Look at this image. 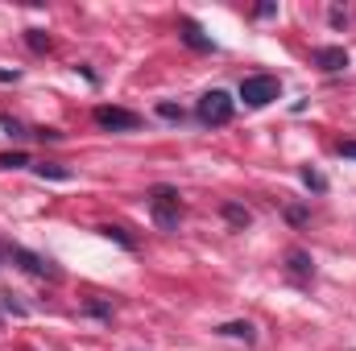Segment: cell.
I'll list each match as a JSON object with an SVG mask.
<instances>
[{
  "label": "cell",
  "mask_w": 356,
  "mask_h": 351,
  "mask_svg": "<svg viewBox=\"0 0 356 351\" xmlns=\"http://www.w3.org/2000/svg\"><path fill=\"white\" fill-rule=\"evenodd\" d=\"M8 257H12V265H17V269H25V273H33V277H46V281H58V277H62V269H58L54 261H46V257L29 252V248H21V244H12V248H8Z\"/></svg>",
  "instance_id": "5"
},
{
  "label": "cell",
  "mask_w": 356,
  "mask_h": 351,
  "mask_svg": "<svg viewBox=\"0 0 356 351\" xmlns=\"http://www.w3.org/2000/svg\"><path fill=\"white\" fill-rule=\"evenodd\" d=\"M0 306H4V310H12V314H25V306H21V302H12V294H4V298H0Z\"/></svg>",
  "instance_id": "21"
},
{
  "label": "cell",
  "mask_w": 356,
  "mask_h": 351,
  "mask_svg": "<svg viewBox=\"0 0 356 351\" xmlns=\"http://www.w3.org/2000/svg\"><path fill=\"white\" fill-rule=\"evenodd\" d=\"M149 215L162 232H178L182 223V203H178V190L174 186H153L149 190Z\"/></svg>",
  "instance_id": "1"
},
{
  "label": "cell",
  "mask_w": 356,
  "mask_h": 351,
  "mask_svg": "<svg viewBox=\"0 0 356 351\" xmlns=\"http://www.w3.org/2000/svg\"><path fill=\"white\" fill-rule=\"evenodd\" d=\"M25 46H29L33 54H46L54 41H50V33H46V29H25Z\"/></svg>",
  "instance_id": "12"
},
{
  "label": "cell",
  "mask_w": 356,
  "mask_h": 351,
  "mask_svg": "<svg viewBox=\"0 0 356 351\" xmlns=\"http://www.w3.org/2000/svg\"><path fill=\"white\" fill-rule=\"evenodd\" d=\"M17 79H21L17 70H8V66H0V83H17Z\"/></svg>",
  "instance_id": "23"
},
{
  "label": "cell",
  "mask_w": 356,
  "mask_h": 351,
  "mask_svg": "<svg viewBox=\"0 0 356 351\" xmlns=\"http://www.w3.org/2000/svg\"><path fill=\"white\" fill-rule=\"evenodd\" d=\"M220 215H224V219H228L232 228H241V232H245V228L253 223V215H249V207H241V203H224V207H220Z\"/></svg>",
  "instance_id": "9"
},
{
  "label": "cell",
  "mask_w": 356,
  "mask_h": 351,
  "mask_svg": "<svg viewBox=\"0 0 356 351\" xmlns=\"http://www.w3.org/2000/svg\"><path fill=\"white\" fill-rule=\"evenodd\" d=\"M4 257H8V248H4V244H0V265H4Z\"/></svg>",
  "instance_id": "24"
},
{
  "label": "cell",
  "mask_w": 356,
  "mask_h": 351,
  "mask_svg": "<svg viewBox=\"0 0 356 351\" xmlns=\"http://www.w3.org/2000/svg\"><path fill=\"white\" fill-rule=\"evenodd\" d=\"M95 232H100L104 240H116V244H120V248H129V252L137 248V240H133V236H129L124 228H112V223H104V228H95Z\"/></svg>",
  "instance_id": "10"
},
{
  "label": "cell",
  "mask_w": 356,
  "mask_h": 351,
  "mask_svg": "<svg viewBox=\"0 0 356 351\" xmlns=\"http://www.w3.org/2000/svg\"><path fill=\"white\" fill-rule=\"evenodd\" d=\"M0 128H4L8 137H17V141L25 137V128H21V120H12V116H0Z\"/></svg>",
  "instance_id": "17"
},
{
  "label": "cell",
  "mask_w": 356,
  "mask_h": 351,
  "mask_svg": "<svg viewBox=\"0 0 356 351\" xmlns=\"http://www.w3.org/2000/svg\"><path fill=\"white\" fill-rule=\"evenodd\" d=\"M303 182H307V186H311V190H319V194H324V190H328V178H324V174H319V170H311V166H307V170H303Z\"/></svg>",
  "instance_id": "15"
},
{
  "label": "cell",
  "mask_w": 356,
  "mask_h": 351,
  "mask_svg": "<svg viewBox=\"0 0 356 351\" xmlns=\"http://www.w3.org/2000/svg\"><path fill=\"white\" fill-rule=\"evenodd\" d=\"M95 124L100 128H108V132H133V128H141V116L133 112V108H116V103H100L95 112Z\"/></svg>",
  "instance_id": "4"
},
{
  "label": "cell",
  "mask_w": 356,
  "mask_h": 351,
  "mask_svg": "<svg viewBox=\"0 0 356 351\" xmlns=\"http://www.w3.org/2000/svg\"><path fill=\"white\" fill-rule=\"evenodd\" d=\"M17 166H29L25 153H0V170H17Z\"/></svg>",
  "instance_id": "16"
},
{
  "label": "cell",
  "mask_w": 356,
  "mask_h": 351,
  "mask_svg": "<svg viewBox=\"0 0 356 351\" xmlns=\"http://www.w3.org/2000/svg\"><path fill=\"white\" fill-rule=\"evenodd\" d=\"M328 21H332L336 29H344V25H348V12H344V8H332V12H328Z\"/></svg>",
  "instance_id": "20"
},
{
  "label": "cell",
  "mask_w": 356,
  "mask_h": 351,
  "mask_svg": "<svg viewBox=\"0 0 356 351\" xmlns=\"http://www.w3.org/2000/svg\"><path fill=\"white\" fill-rule=\"evenodd\" d=\"M232 112H236V99H232L228 91H207V95L199 99V108H195V116H199L207 128L228 124V120H232Z\"/></svg>",
  "instance_id": "3"
},
{
  "label": "cell",
  "mask_w": 356,
  "mask_h": 351,
  "mask_svg": "<svg viewBox=\"0 0 356 351\" xmlns=\"http://www.w3.org/2000/svg\"><path fill=\"white\" fill-rule=\"evenodd\" d=\"M33 174H37V178H54V182H71V170H66V166H54V161L33 166Z\"/></svg>",
  "instance_id": "13"
},
{
  "label": "cell",
  "mask_w": 356,
  "mask_h": 351,
  "mask_svg": "<svg viewBox=\"0 0 356 351\" xmlns=\"http://www.w3.org/2000/svg\"><path fill=\"white\" fill-rule=\"evenodd\" d=\"M182 41H187L191 50H216V41H212V37H203V29H199L191 17H182Z\"/></svg>",
  "instance_id": "8"
},
{
  "label": "cell",
  "mask_w": 356,
  "mask_h": 351,
  "mask_svg": "<svg viewBox=\"0 0 356 351\" xmlns=\"http://www.w3.org/2000/svg\"><path fill=\"white\" fill-rule=\"evenodd\" d=\"M220 335H228V339H245V343H253V339H257L253 323H224V327H220Z\"/></svg>",
  "instance_id": "11"
},
{
  "label": "cell",
  "mask_w": 356,
  "mask_h": 351,
  "mask_svg": "<svg viewBox=\"0 0 356 351\" xmlns=\"http://www.w3.org/2000/svg\"><path fill=\"white\" fill-rule=\"evenodd\" d=\"M286 265H290V277H294V281H311V277H315V261H311V252H303V248H290V252H286Z\"/></svg>",
  "instance_id": "7"
},
{
  "label": "cell",
  "mask_w": 356,
  "mask_h": 351,
  "mask_svg": "<svg viewBox=\"0 0 356 351\" xmlns=\"http://www.w3.org/2000/svg\"><path fill=\"white\" fill-rule=\"evenodd\" d=\"M282 95V83L274 79V74H249V79H241V99H245V108H265V103H274Z\"/></svg>",
  "instance_id": "2"
},
{
  "label": "cell",
  "mask_w": 356,
  "mask_h": 351,
  "mask_svg": "<svg viewBox=\"0 0 356 351\" xmlns=\"http://www.w3.org/2000/svg\"><path fill=\"white\" fill-rule=\"evenodd\" d=\"M158 116H162V120H174V124H182V120H187V112H182L178 103H170V99H162V103H158Z\"/></svg>",
  "instance_id": "14"
},
{
  "label": "cell",
  "mask_w": 356,
  "mask_h": 351,
  "mask_svg": "<svg viewBox=\"0 0 356 351\" xmlns=\"http://www.w3.org/2000/svg\"><path fill=\"white\" fill-rule=\"evenodd\" d=\"M311 58H315V66H324L328 74H336V70L348 66V50H344V46H319Z\"/></svg>",
  "instance_id": "6"
},
{
  "label": "cell",
  "mask_w": 356,
  "mask_h": 351,
  "mask_svg": "<svg viewBox=\"0 0 356 351\" xmlns=\"http://www.w3.org/2000/svg\"><path fill=\"white\" fill-rule=\"evenodd\" d=\"M340 157H348V161H356V141H340Z\"/></svg>",
  "instance_id": "22"
},
{
  "label": "cell",
  "mask_w": 356,
  "mask_h": 351,
  "mask_svg": "<svg viewBox=\"0 0 356 351\" xmlns=\"http://www.w3.org/2000/svg\"><path fill=\"white\" fill-rule=\"evenodd\" d=\"M286 219L299 228V223H307V207H286Z\"/></svg>",
  "instance_id": "19"
},
{
  "label": "cell",
  "mask_w": 356,
  "mask_h": 351,
  "mask_svg": "<svg viewBox=\"0 0 356 351\" xmlns=\"http://www.w3.org/2000/svg\"><path fill=\"white\" fill-rule=\"evenodd\" d=\"M87 314H95V319H112V306H108V302H95V298H91V302H87Z\"/></svg>",
  "instance_id": "18"
}]
</instances>
